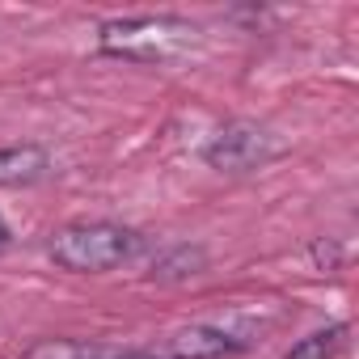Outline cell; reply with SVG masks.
<instances>
[{"label":"cell","instance_id":"cell-2","mask_svg":"<svg viewBox=\"0 0 359 359\" xmlns=\"http://www.w3.org/2000/svg\"><path fill=\"white\" fill-rule=\"evenodd\" d=\"M140 250V237L123 224H110V220H89V224H68L60 229L51 241H47V258L60 266V271H72V275H102V271H114L123 266L131 254Z\"/></svg>","mask_w":359,"mask_h":359},{"label":"cell","instance_id":"cell-8","mask_svg":"<svg viewBox=\"0 0 359 359\" xmlns=\"http://www.w3.org/2000/svg\"><path fill=\"white\" fill-rule=\"evenodd\" d=\"M22 359H110V351L93 346V342H81V338H43Z\"/></svg>","mask_w":359,"mask_h":359},{"label":"cell","instance_id":"cell-5","mask_svg":"<svg viewBox=\"0 0 359 359\" xmlns=\"http://www.w3.org/2000/svg\"><path fill=\"white\" fill-rule=\"evenodd\" d=\"M51 156L39 144H5L0 148V187H30L47 177Z\"/></svg>","mask_w":359,"mask_h":359},{"label":"cell","instance_id":"cell-3","mask_svg":"<svg viewBox=\"0 0 359 359\" xmlns=\"http://www.w3.org/2000/svg\"><path fill=\"white\" fill-rule=\"evenodd\" d=\"M287 152V140L258 123V118H233L224 123L212 144L203 148V161L216 169V173H254V169H266L271 161H279Z\"/></svg>","mask_w":359,"mask_h":359},{"label":"cell","instance_id":"cell-6","mask_svg":"<svg viewBox=\"0 0 359 359\" xmlns=\"http://www.w3.org/2000/svg\"><path fill=\"white\" fill-rule=\"evenodd\" d=\"M203 266H208V250H203V245H169L165 254H156V258H152L148 275H152V279H161V283H177V279L199 275Z\"/></svg>","mask_w":359,"mask_h":359},{"label":"cell","instance_id":"cell-10","mask_svg":"<svg viewBox=\"0 0 359 359\" xmlns=\"http://www.w3.org/2000/svg\"><path fill=\"white\" fill-rule=\"evenodd\" d=\"M110 359H169L156 346H135V351H110Z\"/></svg>","mask_w":359,"mask_h":359},{"label":"cell","instance_id":"cell-11","mask_svg":"<svg viewBox=\"0 0 359 359\" xmlns=\"http://www.w3.org/2000/svg\"><path fill=\"white\" fill-rule=\"evenodd\" d=\"M13 241V233H9V224H5V216H0V250H5Z\"/></svg>","mask_w":359,"mask_h":359},{"label":"cell","instance_id":"cell-4","mask_svg":"<svg viewBox=\"0 0 359 359\" xmlns=\"http://www.w3.org/2000/svg\"><path fill=\"white\" fill-rule=\"evenodd\" d=\"M254 342V330H241L233 321H203V325H187L177 330L161 351L169 359H224L237 355Z\"/></svg>","mask_w":359,"mask_h":359},{"label":"cell","instance_id":"cell-7","mask_svg":"<svg viewBox=\"0 0 359 359\" xmlns=\"http://www.w3.org/2000/svg\"><path fill=\"white\" fill-rule=\"evenodd\" d=\"M346 334H351L346 321H334V325H325V330H313V334H304V338L287 351V359H338L342 346H346Z\"/></svg>","mask_w":359,"mask_h":359},{"label":"cell","instance_id":"cell-9","mask_svg":"<svg viewBox=\"0 0 359 359\" xmlns=\"http://www.w3.org/2000/svg\"><path fill=\"white\" fill-rule=\"evenodd\" d=\"M313 262H317L321 271H338V266H342V250H338V241H334V237H321V241L313 245Z\"/></svg>","mask_w":359,"mask_h":359},{"label":"cell","instance_id":"cell-1","mask_svg":"<svg viewBox=\"0 0 359 359\" xmlns=\"http://www.w3.org/2000/svg\"><path fill=\"white\" fill-rule=\"evenodd\" d=\"M106 55L135 60V64H169L199 47V26L187 18H114L97 30Z\"/></svg>","mask_w":359,"mask_h":359}]
</instances>
